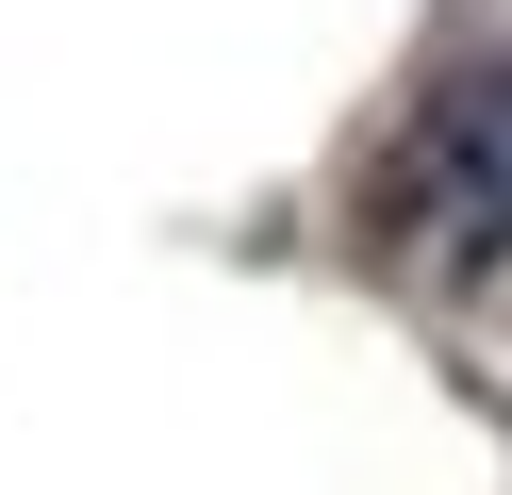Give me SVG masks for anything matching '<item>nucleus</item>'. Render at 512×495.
<instances>
[{"label":"nucleus","instance_id":"obj_1","mask_svg":"<svg viewBox=\"0 0 512 495\" xmlns=\"http://www.w3.org/2000/svg\"><path fill=\"white\" fill-rule=\"evenodd\" d=\"M397 215L430 248H512V66L463 83V99H430V132L397 165Z\"/></svg>","mask_w":512,"mask_h":495}]
</instances>
